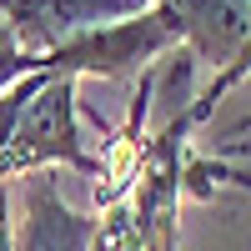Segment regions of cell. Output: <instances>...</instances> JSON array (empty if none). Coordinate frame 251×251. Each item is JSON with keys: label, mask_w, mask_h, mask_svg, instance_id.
Wrapping results in <instances>:
<instances>
[{"label": "cell", "mask_w": 251, "mask_h": 251, "mask_svg": "<svg viewBox=\"0 0 251 251\" xmlns=\"http://www.w3.org/2000/svg\"><path fill=\"white\" fill-rule=\"evenodd\" d=\"M100 236V216L75 211L60 191L55 166L20 176V221L15 251H91Z\"/></svg>", "instance_id": "277c9868"}, {"label": "cell", "mask_w": 251, "mask_h": 251, "mask_svg": "<svg viewBox=\"0 0 251 251\" xmlns=\"http://www.w3.org/2000/svg\"><path fill=\"white\" fill-rule=\"evenodd\" d=\"M156 5L176 15L181 50L191 60L216 66V75L236 66V55L251 40V0H156Z\"/></svg>", "instance_id": "5b68a950"}, {"label": "cell", "mask_w": 251, "mask_h": 251, "mask_svg": "<svg viewBox=\"0 0 251 251\" xmlns=\"http://www.w3.org/2000/svg\"><path fill=\"white\" fill-rule=\"evenodd\" d=\"M46 166H71V171L96 181V156L80 146V116H75V75H46V86L20 111L10 146L0 156V181L46 171Z\"/></svg>", "instance_id": "6da1fadb"}, {"label": "cell", "mask_w": 251, "mask_h": 251, "mask_svg": "<svg viewBox=\"0 0 251 251\" xmlns=\"http://www.w3.org/2000/svg\"><path fill=\"white\" fill-rule=\"evenodd\" d=\"M171 46H181V25L166 5H151L131 20L100 25L91 35L71 40V46L50 50L40 60V71L50 75H131V71H151L156 55H166Z\"/></svg>", "instance_id": "7a4b0ae2"}, {"label": "cell", "mask_w": 251, "mask_h": 251, "mask_svg": "<svg viewBox=\"0 0 251 251\" xmlns=\"http://www.w3.org/2000/svg\"><path fill=\"white\" fill-rule=\"evenodd\" d=\"M156 0H0V20L15 30L20 50L35 60H46L50 50L71 46V40L91 35L100 25H116V20H131L141 10H151Z\"/></svg>", "instance_id": "3957f363"}, {"label": "cell", "mask_w": 251, "mask_h": 251, "mask_svg": "<svg viewBox=\"0 0 251 251\" xmlns=\"http://www.w3.org/2000/svg\"><path fill=\"white\" fill-rule=\"evenodd\" d=\"M0 251H15V221H10V181H0Z\"/></svg>", "instance_id": "8992f818"}]
</instances>
